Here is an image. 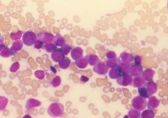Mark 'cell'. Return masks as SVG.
Returning <instances> with one entry per match:
<instances>
[{
  "label": "cell",
  "instance_id": "603a6c76",
  "mask_svg": "<svg viewBox=\"0 0 168 118\" xmlns=\"http://www.w3.org/2000/svg\"><path fill=\"white\" fill-rule=\"evenodd\" d=\"M71 64V61L69 59H64L62 60L61 61L58 62V66L61 69L66 70L68 68H70V65Z\"/></svg>",
  "mask_w": 168,
  "mask_h": 118
},
{
  "label": "cell",
  "instance_id": "d6986e66",
  "mask_svg": "<svg viewBox=\"0 0 168 118\" xmlns=\"http://www.w3.org/2000/svg\"><path fill=\"white\" fill-rule=\"evenodd\" d=\"M121 74H122L120 72V68L118 65L117 66L111 69V70L108 72L109 77L111 79H116L118 77L121 75Z\"/></svg>",
  "mask_w": 168,
  "mask_h": 118
},
{
  "label": "cell",
  "instance_id": "1f68e13d",
  "mask_svg": "<svg viewBox=\"0 0 168 118\" xmlns=\"http://www.w3.org/2000/svg\"><path fill=\"white\" fill-rule=\"evenodd\" d=\"M22 35H23V32L22 31H18V32L16 33L12 32L10 34V37L11 39L15 41H17L20 40Z\"/></svg>",
  "mask_w": 168,
  "mask_h": 118
},
{
  "label": "cell",
  "instance_id": "4316f807",
  "mask_svg": "<svg viewBox=\"0 0 168 118\" xmlns=\"http://www.w3.org/2000/svg\"><path fill=\"white\" fill-rule=\"evenodd\" d=\"M138 92L139 96L142 98L146 99H149L150 98L149 95L148 94V92H147V90L144 86L138 88Z\"/></svg>",
  "mask_w": 168,
  "mask_h": 118
},
{
  "label": "cell",
  "instance_id": "60d3db41",
  "mask_svg": "<svg viewBox=\"0 0 168 118\" xmlns=\"http://www.w3.org/2000/svg\"><path fill=\"white\" fill-rule=\"evenodd\" d=\"M5 46H6V45L3 44H0V52L1 51V50H2L3 48L4 47H5Z\"/></svg>",
  "mask_w": 168,
  "mask_h": 118
},
{
  "label": "cell",
  "instance_id": "e575fe53",
  "mask_svg": "<svg viewBox=\"0 0 168 118\" xmlns=\"http://www.w3.org/2000/svg\"><path fill=\"white\" fill-rule=\"evenodd\" d=\"M106 57L108 59H114L116 58V54L113 51H109L106 54Z\"/></svg>",
  "mask_w": 168,
  "mask_h": 118
},
{
  "label": "cell",
  "instance_id": "52a82bcc",
  "mask_svg": "<svg viewBox=\"0 0 168 118\" xmlns=\"http://www.w3.org/2000/svg\"><path fill=\"white\" fill-rule=\"evenodd\" d=\"M42 102L34 98H30L27 100L25 104V108L29 111H32L33 110L41 106Z\"/></svg>",
  "mask_w": 168,
  "mask_h": 118
},
{
  "label": "cell",
  "instance_id": "3957f363",
  "mask_svg": "<svg viewBox=\"0 0 168 118\" xmlns=\"http://www.w3.org/2000/svg\"><path fill=\"white\" fill-rule=\"evenodd\" d=\"M147 100L139 95L134 97L131 101V106L134 109L143 111L147 107Z\"/></svg>",
  "mask_w": 168,
  "mask_h": 118
},
{
  "label": "cell",
  "instance_id": "4dcf8cb0",
  "mask_svg": "<svg viewBox=\"0 0 168 118\" xmlns=\"http://www.w3.org/2000/svg\"><path fill=\"white\" fill-rule=\"evenodd\" d=\"M62 79L59 76H56L50 81V84L54 88H57L61 85Z\"/></svg>",
  "mask_w": 168,
  "mask_h": 118
},
{
  "label": "cell",
  "instance_id": "ffe728a7",
  "mask_svg": "<svg viewBox=\"0 0 168 118\" xmlns=\"http://www.w3.org/2000/svg\"><path fill=\"white\" fill-rule=\"evenodd\" d=\"M53 43L56 47H62L63 45L66 43V41L61 34L58 33L54 36Z\"/></svg>",
  "mask_w": 168,
  "mask_h": 118
},
{
  "label": "cell",
  "instance_id": "f35d334b",
  "mask_svg": "<svg viewBox=\"0 0 168 118\" xmlns=\"http://www.w3.org/2000/svg\"><path fill=\"white\" fill-rule=\"evenodd\" d=\"M50 69L52 72H53L54 74H56L57 71H56L55 68H54V66H50Z\"/></svg>",
  "mask_w": 168,
  "mask_h": 118
},
{
  "label": "cell",
  "instance_id": "9a60e30c",
  "mask_svg": "<svg viewBox=\"0 0 168 118\" xmlns=\"http://www.w3.org/2000/svg\"><path fill=\"white\" fill-rule=\"evenodd\" d=\"M119 60L120 61L126 62L131 63L134 61V57L128 52H123L120 54Z\"/></svg>",
  "mask_w": 168,
  "mask_h": 118
},
{
  "label": "cell",
  "instance_id": "7c38bea8",
  "mask_svg": "<svg viewBox=\"0 0 168 118\" xmlns=\"http://www.w3.org/2000/svg\"><path fill=\"white\" fill-rule=\"evenodd\" d=\"M23 42L22 41V40H18L14 42L10 48V50L13 54L16 53L18 51L21 50L23 47Z\"/></svg>",
  "mask_w": 168,
  "mask_h": 118
},
{
  "label": "cell",
  "instance_id": "ab89813d",
  "mask_svg": "<svg viewBox=\"0 0 168 118\" xmlns=\"http://www.w3.org/2000/svg\"><path fill=\"white\" fill-rule=\"evenodd\" d=\"M4 41V38L2 36H0V44H3Z\"/></svg>",
  "mask_w": 168,
  "mask_h": 118
},
{
  "label": "cell",
  "instance_id": "30bf717a",
  "mask_svg": "<svg viewBox=\"0 0 168 118\" xmlns=\"http://www.w3.org/2000/svg\"><path fill=\"white\" fill-rule=\"evenodd\" d=\"M143 72V68L141 65H134L131 68L129 74L132 77H137L140 76Z\"/></svg>",
  "mask_w": 168,
  "mask_h": 118
},
{
  "label": "cell",
  "instance_id": "ba28073f",
  "mask_svg": "<svg viewBox=\"0 0 168 118\" xmlns=\"http://www.w3.org/2000/svg\"><path fill=\"white\" fill-rule=\"evenodd\" d=\"M144 86L147 90V92L149 97H151L152 95H154L157 91V85L154 82L150 81L148 83L146 82Z\"/></svg>",
  "mask_w": 168,
  "mask_h": 118
},
{
  "label": "cell",
  "instance_id": "74e56055",
  "mask_svg": "<svg viewBox=\"0 0 168 118\" xmlns=\"http://www.w3.org/2000/svg\"><path fill=\"white\" fill-rule=\"evenodd\" d=\"M81 82H82L83 83L87 82L88 81H89V78L88 77H86L85 75H82L81 77Z\"/></svg>",
  "mask_w": 168,
  "mask_h": 118
},
{
  "label": "cell",
  "instance_id": "83f0119b",
  "mask_svg": "<svg viewBox=\"0 0 168 118\" xmlns=\"http://www.w3.org/2000/svg\"><path fill=\"white\" fill-rule=\"evenodd\" d=\"M12 53L11 52L10 50V48H9L8 47H4L1 51L0 52V56H1L3 57H9L12 56Z\"/></svg>",
  "mask_w": 168,
  "mask_h": 118
},
{
  "label": "cell",
  "instance_id": "836d02e7",
  "mask_svg": "<svg viewBox=\"0 0 168 118\" xmlns=\"http://www.w3.org/2000/svg\"><path fill=\"white\" fill-rule=\"evenodd\" d=\"M20 68V63L18 62H15L13 63L11 67L10 68V71L12 73H15L18 71Z\"/></svg>",
  "mask_w": 168,
  "mask_h": 118
},
{
  "label": "cell",
  "instance_id": "ac0fdd59",
  "mask_svg": "<svg viewBox=\"0 0 168 118\" xmlns=\"http://www.w3.org/2000/svg\"><path fill=\"white\" fill-rule=\"evenodd\" d=\"M146 83V82L140 75L139 77H134V78H133L132 85L133 87L134 88H139L144 86Z\"/></svg>",
  "mask_w": 168,
  "mask_h": 118
},
{
  "label": "cell",
  "instance_id": "f1b7e54d",
  "mask_svg": "<svg viewBox=\"0 0 168 118\" xmlns=\"http://www.w3.org/2000/svg\"><path fill=\"white\" fill-rule=\"evenodd\" d=\"M59 50L61 51V52L64 54V56H67L68 54L70 53V52H71L72 51V47L70 46L68 44L65 43L61 47Z\"/></svg>",
  "mask_w": 168,
  "mask_h": 118
},
{
  "label": "cell",
  "instance_id": "6da1fadb",
  "mask_svg": "<svg viewBox=\"0 0 168 118\" xmlns=\"http://www.w3.org/2000/svg\"><path fill=\"white\" fill-rule=\"evenodd\" d=\"M64 106L58 102H54L50 104L47 109L49 116L53 118L60 117L64 113Z\"/></svg>",
  "mask_w": 168,
  "mask_h": 118
},
{
  "label": "cell",
  "instance_id": "e0dca14e",
  "mask_svg": "<svg viewBox=\"0 0 168 118\" xmlns=\"http://www.w3.org/2000/svg\"><path fill=\"white\" fill-rule=\"evenodd\" d=\"M64 57V54L61 52V51L59 50V49L52 52L51 54V58L52 60L56 63L59 62V61L63 60Z\"/></svg>",
  "mask_w": 168,
  "mask_h": 118
},
{
  "label": "cell",
  "instance_id": "7a4b0ae2",
  "mask_svg": "<svg viewBox=\"0 0 168 118\" xmlns=\"http://www.w3.org/2000/svg\"><path fill=\"white\" fill-rule=\"evenodd\" d=\"M38 40L36 34L31 31H28L23 33L22 37V41L24 44L26 46L30 47L34 45Z\"/></svg>",
  "mask_w": 168,
  "mask_h": 118
},
{
  "label": "cell",
  "instance_id": "d4e9b609",
  "mask_svg": "<svg viewBox=\"0 0 168 118\" xmlns=\"http://www.w3.org/2000/svg\"><path fill=\"white\" fill-rule=\"evenodd\" d=\"M128 116L129 118H141V112L140 111L134 109H131L128 112Z\"/></svg>",
  "mask_w": 168,
  "mask_h": 118
},
{
  "label": "cell",
  "instance_id": "5b68a950",
  "mask_svg": "<svg viewBox=\"0 0 168 118\" xmlns=\"http://www.w3.org/2000/svg\"><path fill=\"white\" fill-rule=\"evenodd\" d=\"M38 40L41 42L42 43L44 44H47L53 42L54 36L53 34L50 33L44 32L39 33L37 36Z\"/></svg>",
  "mask_w": 168,
  "mask_h": 118
},
{
  "label": "cell",
  "instance_id": "f546056e",
  "mask_svg": "<svg viewBox=\"0 0 168 118\" xmlns=\"http://www.w3.org/2000/svg\"><path fill=\"white\" fill-rule=\"evenodd\" d=\"M43 49H44L46 52L48 53H52L55 51L57 50V48L54 43H50L47 44H45L44 46H43Z\"/></svg>",
  "mask_w": 168,
  "mask_h": 118
},
{
  "label": "cell",
  "instance_id": "7bdbcfd3",
  "mask_svg": "<svg viewBox=\"0 0 168 118\" xmlns=\"http://www.w3.org/2000/svg\"><path fill=\"white\" fill-rule=\"evenodd\" d=\"M123 118H129V116H128V115H125V116H123Z\"/></svg>",
  "mask_w": 168,
  "mask_h": 118
},
{
  "label": "cell",
  "instance_id": "8d00e7d4",
  "mask_svg": "<svg viewBox=\"0 0 168 118\" xmlns=\"http://www.w3.org/2000/svg\"><path fill=\"white\" fill-rule=\"evenodd\" d=\"M134 61L136 63L135 65H140L142 62V57L140 56H136L134 57Z\"/></svg>",
  "mask_w": 168,
  "mask_h": 118
},
{
  "label": "cell",
  "instance_id": "9c48e42d",
  "mask_svg": "<svg viewBox=\"0 0 168 118\" xmlns=\"http://www.w3.org/2000/svg\"><path fill=\"white\" fill-rule=\"evenodd\" d=\"M160 102V100L156 97L151 96L149 98L148 101L147 103V107L148 109L153 110L159 107Z\"/></svg>",
  "mask_w": 168,
  "mask_h": 118
},
{
  "label": "cell",
  "instance_id": "2e32d148",
  "mask_svg": "<svg viewBox=\"0 0 168 118\" xmlns=\"http://www.w3.org/2000/svg\"><path fill=\"white\" fill-rule=\"evenodd\" d=\"M87 60L88 64L90 66H95L97 63L100 62L98 57L95 54H89L85 57Z\"/></svg>",
  "mask_w": 168,
  "mask_h": 118
},
{
  "label": "cell",
  "instance_id": "5bb4252c",
  "mask_svg": "<svg viewBox=\"0 0 168 118\" xmlns=\"http://www.w3.org/2000/svg\"><path fill=\"white\" fill-rule=\"evenodd\" d=\"M118 65L119 66L120 72L122 74H129L131 68L132 66L130 63L122 62V61H120Z\"/></svg>",
  "mask_w": 168,
  "mask_h": 118
},
{
  "label": "cell",
  "instance_id": "d6a6232c",
  "mask_svg": "<svg viewBox=\"0 0 168 118\" xmlns=\"http://www.w3.org/2000/svg\"><path fill=\"white\" fill-rule=\"evenodd\" d=\"M34 75L37 79H39V80H43L44 79L45 77V72L43 70H37L34 72Z\"/></svg>",
  "mask_w": 168,
  "mask_h": 118
},
{
  "label": "cell",
  "instance_id": "d590c367",
  "mask_svg": "<svg viewBox=\"0 0 168 118\" xmlns=\"http://www.w3.org/2000/svg\"><path fill=\"white\" fill-rule=\"evenodd\" d=\"M43 43H42L41 42L38 41V40H37L36 43H35L34 45V48L37 49V50H39L41 48H43Z\"/></svg>",
  "mask_w": 168,
  "mask_h": 118
},
{
  "label": "cell",
  "instance_id": "277c9868",
  "mask_svg": "<svg viewBox=\"0 0 168 118\" xmlns=\"http://www.w3.org/2000/svg\"><path fill=\"white\" fill-rule=\"evenodd\" d=\"M133 81V77L129 74H122L116 79V82L118 84L122 86H131Z\"/></svg>",
  "mask_w": 168,
  "mask_h": 118
},
{
  "label": "cell",
  "instance_id": "4fadbf2b",
  "mask_svg": "<svg viewBox=\"0 0 168 118\" xmlns=\"http://www.w3.org/2000/svg\"><path fill=\"white\" fill-rule=\"evenodd\" d=\"M83 50L81 48L79 47H76L71 51V57L76 61L83 57Z\"/></svg>",
  "mask_w": 168,
  "mask_h": 118
},
{
  "label": "cell",
  "instance_id": "b9f144b4",
  "mask_svg": "<svg viewBox=\"0 0 168 118\" xmlns=\"http://www.w3.org/2000/svg\"><path fill=\"white\" fill-rule=\"evenodd\" d=\"M22 118H32V117L30 116V115H25V116H24Z\"/></svg>",
  "mask_w": 168,
  "mask_h": 118
},
{
  "label": "cell",
  "instance_id": "8fae6325",
  "mask_svg": "<svg viewBox=\"0 0 168 118\" xmlns=\"http://www.w3.org/2000/svg\"><path fill=\"white\" fill-rule=\"evenodd\" d=\"M155 74V71L151 69H147L143 71L141 76L146 82H150L151 81L154 75Z\"/></svg>",
  "mask_w": 168,
  "mask_h": 118
},
{
  "label": "cell",
  "instance_id": "7402d4cb",
  "mask_svg": "<svg viewBox=\"0 0 168 118\" xmlns=\"http://www.w3.org/2000/svg\"><path fill=\"white\" fill-rule=\"evenodd\" d=\"M120 61L119 59L117 57L114 59H108L106 62V65L108 66V68L112 69L115 66H117Z\"/></svg>",
  "mask_w": 168,
  "mask_h": 118
},
{
  "label": "cell",
  "instance_id": "484cf974",
  "mask_svg": "<svg viewBox=\"0 0 168 118\" xmlns=\"http://www.w3.org/2000/svg\"><path fill=\"white\" fill-rule=\"evenodd\" d=\"M154 117L155 115L151 110H145L141 113V118H154Z\"/></svg>",
  "mask_w": 168,
  "mask_h": 118
},
{
  "label": "cell",
  "instance_id": "44dd1931",
  "mask_svg": "<svg viewBox=\"0 0 168 118\" xmlns=\"http://www.w3.org/2000/svg\"><path fill=\"white\" fill-rule=\"evenodd\" d=\"M75 65L77 68L81 69H84L88 66V63L85 57H82L79 58L75 61Z\"/></svg>",
  "mask_w": 168,
  "mask_h": 118
},
{
  "label": "cell",
  "instance_id": "cb8c5ba5",
  "mask_svg": "<svg viewBox=\"0 0 168 118\" xmlns=\"http://www.w3.org/2000/svg\"><path fill=\"white\" fill-rule=\"evenodd\" d=\"M9 103V100L7 98L4 96H0V112L6 109Z\"/></svg>",
  "mask_w": 168,
  "mask_h": 118
},
{
  "label": "cell",
  "instance_id": "8992f818",
  "mask_svg": "<svg viewBox=\"0 0 168 118\" xmlns=\"http://www.w3.org/2000/svg\"><path fill=\"white\" fill-rule=\"evenodd\" d=\"M93 71L99 75H106L109 71V68L105 63L99 62L94 66Z\"/></svg>",
  "mask_w": 168,
  "mask_h": 118
}]
</instances>
